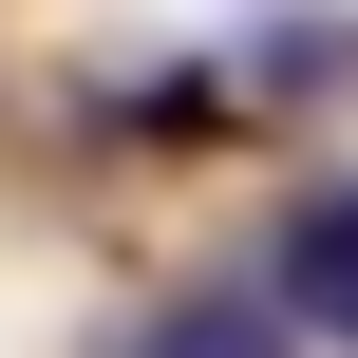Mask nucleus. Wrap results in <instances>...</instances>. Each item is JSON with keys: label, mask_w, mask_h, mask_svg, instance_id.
<instances>
[{"label": "nucleus", "mask_w": 358, "mask_h": 358, "mask_svg": "<svg viewBox=\"0 0 358 358\" xmlns=\"http://www.w3.org/2000/svg\"><path fill=\"white\" fill-rule=\"evenodd\" d=\"M283 321L358 340V189H302V227H283Z\"/></svg>", "instance_id": "f257e3e1"}, {"label": "nucleus", "mask_w": 358, "mask_h": 358, "mask_svg": "<svg viewBox=\"0 0 358 358\" xmlns=\"http://www.w3.org/2000/svg\"><path fill=\"white\" fill-rule=\"evenodd\" d=\"M132 358H302L283 302H245V283H189V302H151V340Z\"/></svg>", "instance_id": "f03ea898"}, {"label": "nucleus", "mask_w": 358, "mask_h": 358, "mask_svg": "<svg viewBox=\"0 0 358 358\" xmlns=\"http://www.w3.org/2000/svg\"><path fill=\"white\" fill-rule=\"evenodd\" d=\"M245 76H264V94H340L358 38H245Z\"/></svg>", "instance_id": "7ed1b4c3"}]
</instances>
